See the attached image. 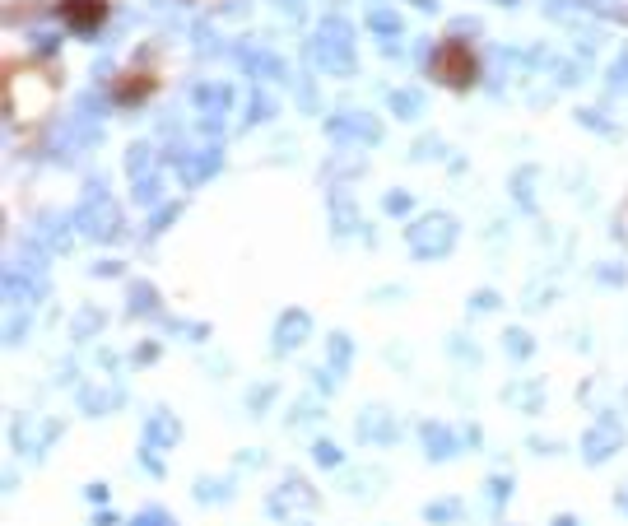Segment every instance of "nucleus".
Wrapping results in <instances>:
<instances>
[{
  "mask_svg": "<svg viewBox=\"0 0 628 526\" xmlns=\"http://www.w3.org/2000/svg\"><path fill=\"white\" fill-rule=\"evenodd\" d=\"M442 70L452 75V84H470V56L461 47H447L442 52Z\"/></svg>",
  "mask_w": 628,
  "mask_h": 526,
  "instance_id": "nucleus-2",
  "label": "nucleus"
},
{
  "mask_svg": "<svg viewBox=\"0 0 628 526\" xmlns=\"http://www.w3.org/2000/svg\"><path fill=\"white\" fill-rule=\"evenodd\" d=\"M66 19L75 28H94L103 19V5L98 0H66Z\"/></svg>",
  "mask_w": 628,
  "mask_h": 526,
  "instance_id": "nucleus-1",
  "label": "nucleus"
}]
</instances>
